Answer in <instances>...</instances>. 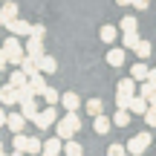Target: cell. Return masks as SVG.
I'll list each match as a JSON object with an SVG mask.
<instances>
[{"mask_svg": "<svg viewBox=\"0 0 156 156\" xmlns=\"http://www.w3.org/2000/svg\"><path fill=\"white\" fill-rule=\"evenodd\" d=\"M81 130V119H78V110H67V116L58 119V136H61L64 142L73 139V136Z\"/></svg>", "mask_w": 156, "mask_h": 156, "instance_id": "cell-1", "label": "cell"}, {"mask_svg": "<svg viewBox=\"0 0 156 156\" xmlns=\"http://www.w3.org/2000/svg\"><path fill=\"white\" fill-rule=\"evenodd\" d=\"M29 153H44V142L32 136V139H29Z\"/></svg>", "mask_w": 156, "mask_h": 156, "instance_id": "cell-31", "label": "cell"}, {"mask_svg": "<svg viewBox=\"0 0 156 156\" xmlns=\"http://www.w3.org/2000/svg\"><path fill=\"white\" fill-rule=\"evenodd\" d=\"M87 113H90V116L104 113V101H101V98H90V101H87Z\"/></svg>", "mask_w": 156, "mask_h": 156, "instance_id": "cell-25", "label": "cell"}, {"mask_svg": "<svg viewBox=\"0 0 156 156\" xmlns=\"http://www.w3.org/2000/svg\"><path fill=\"white\" fill-rule=\"evenodd\" d=\"M32 35H38V38H44V35H46V29L41 26V23H35V26H32Z\"/></svg>", "mask_w": 156, "mask_h": 156, "instance_id": "cell-35", "label": "cell"}, {"mask_svg": "<svg viewBox=\"0 0 156 156\" xmlns=\"http://www.w3.org/2000/svg\"><path fill=\"white\" fill-rule=\"evenodd\" d=\"M44 101H46V104H58V101H61V98H58V90L46 87V90H44Z\"/></svg>", "mask_w": 156, "mask_h": 156, "instance_id": "cell-28", "label": "cell"}, {"mask_svg": "<svg viewBox=\"0 0 156 156\" xmlns=\"http://www.w3.org/2000/svg\"><path fill=\"white\" fill-rule=\"evenodd\" d=\"M124 55H127L124 49H110V52H107V64H110L113 69H119L124 64Z\"/></svg>", "mask_w": 156, "mask_h": 156, "instance_id": "cell-16", "label": "cell"}, {"mask_svg": "<svg viewBox=\"0 0 156 156\" xmlns=\"http://www.w3.org/2000/svg\"><path fill=\"white\" fill-rule=\"evenodd\" d=\"M107 153H110V156H124V153H127V145H119V142H116V145L107 147Z\"/></svg>", "mask_w": 156, "mask_h": 156, "instance_id": "cell-29", "label": "cell"}, {"mask_svg": "<svg viewBox=\"0 0 156 156\" xmlns=\"http://www.w3.org/2000/svg\"><path fill=\"white\" fill-rule=\"evenodd\" d=\"M61 104L67 107V110H78V107H81V98H78L75 93H64L61 95Z\"/></svg>", "mask_w": 156, "mask_h": 156, "instance_id": "cell-23", "label": "cell"}, {"mask_svg": "<svg viewBox=\"0 0 156 156\" xmlns=\"http://www.w3.org/2000/svg\"><path fill=\"white\" fill-rule=\"evenodd\" d=\"M26 122H29V119L23 116V113H12V116H9V122H6V127H9L12 133H23Z\"/></svg>", "mask_w": 156, "mask_h": 156, "instance_id": "cell-8", "label": "cell"}, {"mask_svg": "<svg viewBox=\"0 0 156 156\" xmlns=\"http://www.w3.org/2000/svg\"><path fill=\"white\" fill-rule=\"evenodd\" d=\"M3 107H6V104H0V127H6V122H9V113H6Z\"/></svg>", "mask_w": 156, "mask_h": 156, "instance_id": "cell-34", "label": "cell"}, {"mask_svg": "<svg viewBox=\"0 0 156 156\" xmlns=\"http://www.w3.org/2000/svg\"><path fill=\"white\" fill-rule=\"evenodd\" d=\"M3 49L9 52V64H12V67H20V64H23V58H26V46H20L17 35H9V38L3 41Z\"/></svg>", "mask_w": 156, "mask_h": 156, "instance_id": "cell-2", "label": "cell"}, {"mask_svg": "<svg viewBox=\"0 0 156 156\" xmlns=\"http://www.w3.org/2000/svg\"><path fill=\"white\" fill-rule=\"evenodd\" d=\"M151 81H153V84H156V67H153V69H151Z\"/></svg>", "mask_w": 156, "mask_h": 156, "instance_id": "cell-38", "label": "cell"}, {"mask_svg": "<svg viewBox=\"0 0 156 156\" xmlns=\"http://www.w3.org/2000/svg\"><path fill=\"white\" fill-rule=\"evenodd\" d=\"M119 6H133V0H116Z\"/></svg>", "mask_w": 156, "mask_h": 156, "instance_id": "cell-36", "label": "cell"}, {"mask_svg": "<svg viewBox=\"0 0 156 156\" xmlns=\"http://www.w3.org/2000/svg\"><path fill=\"white\" fill-rule=\"evenodd\" d=\"M147 6H151V0H133V9H139V12H145Z\"/></svg>", "mask_w": 156, "mask_h": 156, "instance_id": "cell-33", "label": "cell"}, {"mask_svg": "<svg viewBox=\"0 0 156 156\" xmlns=\"http://www.w3.org/2000/svg\"><path fill=\"white\" fill-rule=\"evenodd\" d=\"M35 124H38V130H49L52 124H58V113H55V104H49L46 110L38 113V119H35Z\"/></svg>", "mask_w": 156, "mask_h": 156, "instance_id": "cell-4", "label": "cell"}, {"mask_svg": "<svg viewBox=\"0 0 156 156\" xmlns=\"http://www.w3.org/2000/svg\"><path fill=\"white\" fill-rule=\"evenodd\" d=\"M6 67H9V52L0 46V69H6Z\"/></svg>", "mask_w": 156, "mask_h": 156, "instance_id": "cell-32", "label": "cell"}, {"mask_svg": "<svg viewBox=\"0 0 156 156\" xmlns=\"http://www.w3.org/2000/svg\"><path fill=\"white\" fill-rule=\"evenodd\" d=\"M64 153H69V156H81V153H84V147L78 145V142L67 139V142H64Z\"/></svg>", "mask_w": 156, "mask_h": 156, "instance_id": "cell-26", "label": "cell"}, {"mask_svg": "<svg viewBox=\"0 0 156 156\" xmlns=\"http://www.w3.org/2000/svg\"><path fill=\"white\" fill-rule=\"evenodd\" d=\"M119 29H122V32H139V20H136L133 15H124L122 23H119Z\"/></svg>", "mask_w": 156, "mask_h": 156, "instance_id": "cell-21", "label": "cell"}, {"mask_svg": "<svg viewBox=\"0 0 156 156\" xmlns=\"http://www.w3.org/2000/svg\"><path fill=\"white\" fill-rule=\"evenodd\" d=\"M0 26H6V20H3V12H0Z\"/></svg>", "mask_w": 156, "mask_h": 156, "instance_id": "cell-39", "label": "cell"}, {"mask_svg": "<svg viewBox=\"0 0 156 156\" xmlns=\"http://www.w3.org/2000/svg\"><path fill=\"white\" fill-rule=\"evenodd\" d=\"M139 32H122V44H124V49H136L139 46Z\"/></svg>", "mask_w": 156, "mask_h": 156, "instance_id": "cell-22", "label": "cell"}, {"mask_svg": "<svg viewBox=\"0 0 156 156\" xmlns=\"http://www.w3.org/2000/svg\"><path fill=\"white\" fill-rule=\"evenodd\" d=\"M136 55L139 58H151V52H153V46H151V41H139V46H136Z\"/></svg>", "mask_w": 156, "mask_h": 156, "instance_id": "cell-27", "label": "cell"}, {"mask_svg": "<svg viewBox=\"0 0 156 156\" xmlns=\"http://www.w3.org/2000/svg\"><path fill=\"white\" fill-rule=\"evenodd\" d=\"M147 147H151V133H139V136H133V139L127 142V153H133V156H142L147 151Z\"/></svg>", "mask_w": 156, "mask_h": 156, "instance_id": "cell-3", "label": "cell"}, {"mask_svg": "<svg viewBox=\"0 0 156 156\" xmlns=\"http://www.w3.org/2000/svg\"><path fill=\"white\" fill-rule=\"evenodd\" d=\"M147 101H151V104L156 107V90H153V95H151V98H147Z\"/></svg>", "mask_w": 156, "mask_h": 156, "instance_id": "cell-37", "label": "cell"}, {"mask_svg": "<svg viewBox=\"0 0 156 156\" xmlns=\"http://www.w3.org/2000/svg\"><path fill=\"white\" fill-rule=\"evenodd\" d=\"M12 151L15 153H29V139L23 133H15V142H12Z\"/></svg>", "mask_w": 156, "mask_h": 156, "instance_id": "cell-20", "label": "cell"}, {"mask_svg": "<svg viewBox=\"0 0 156 156\" xmlns=\"http://www.w3.org/2000/svg\"><path fill=\"white\" fill-rule=\"evenodd\" d=\"M0 12H3V20L6 23H12L17 17V12H20V6L15 3V0H3V6H0Z\"/></svg>", "mask_w": 156, "mask_h": 156, "instance_id": "cell-12", "label": "cell"}, {"mask_svg": "<svg viewBox=\"0 0 156 156\" xmlns=\"http://www.w3.org/2000/svg\"><path fill=\"white\" fill-rule=\"evenodd\" d=\"M20 113L29 119V122H35L41 110H38V104H35V98H32V101H20Z\"/></svg>", "mask_w": 156, "mask_h": 156, "instance_id": "cell-17", "label": "cell"}, {"mask_svg": "<svg viewBox=\"0 0 156 156\" xmlns=\"http://www.w3.org/2000/svg\"><path fill=\"white\" fill-rule=\"evenodd\" d=\"M38 67H41V73L52 75V73L58 69V64H55V58H52V55H46V52H44V55H41V61H38Z\"/></svg>", "mask_w": 156, "mask_h": 156, "instance_id": "cell-15", "label": "cell"}, {"mask_svg": "<svg viewBox=\"0 0 156 156\" xmlns=\"http://www.w3.org/2000/svg\"><path fill=\"white\" fill-rule=\"evenodd\" d=\"M98 35H101V41H104V44H113V41H116V35H119V29H116V26H110V23H104Z\"/></svg>", "mask_w": 156, "mask_h": 156, "instance_id": "cell-24", "label": "cell"}, {"mask_svg": "<svg viewBox=\"0 0 156 156\" xmlns=\"http://www.w3.org/2000/svg\"><path fill=\"white\" fill-rule=\"evenodd\" d=\"M130 75H133L136 81H147V78H151V67L145 64V58H142V61H136L133 67H130Z\"/></svg>", "mask_w": 156, "mask_h": 156, "instance_id": "cell-9", "label": "cell"}, {"mask_svg": "<svg viewBox=\"0 0 156 156\" xmlns=\"http://www.w3.org/2000/svg\"><path fill=\"white\" fill-rule=\"evenodd\" d=\"M44 75H46V73H41V69L29 75V87H32L38 95H44V90H46V81H44Z\"/></svg>", "mask_w": 156, "mask_h": 156, "instance_id": "cell-14", "label": "cell"}, {"mask_svg": "<svg viewBox=\"0 0 156 156\" xmlns=\"http://www.w3.org/2000/svg\"><path fill=\"white\" fill-rule=\"evenodd\" d=\"M6 29H9L12 35H17V38H26V35H32V23L20 20V17H15L12 23H6Z\"/></svg>", "mask_w": 156, "mask_h": 156, "instance_id": "cell-6", "label": "cell"}, {"mask_svg": "<svg viewBox=\"0 0 156 156\" xmlns=\"http://www.w3.org/2000/svg\"><path fill=\"white\" fill-rule=\"evenodd\" d=\"M0 104L12 107V104H20V95H17L15 84H0Z\"/></svg>", "mask_w": 156, "mask_h": 156, "instance_id": "cell-5", "label": "cell"}, {"mask_svg": "<svg viewBox=\"0 0 156 156\" xmlns=\"http://www.w3.org/2000/svg\"><path fill=\"white\" fill-rule=\"evenodd\" d=\"M116 93L136 95V78H133V75H130V78H122V81H119V87H116Z\"/></svg>", "mask_w": 156, "mask_h": 156, "instance_id": "cell-18", "label": "cell"}, {"mask_svg": "<svg viewBox=\"0 0 156 156\" xmlns=\"http://www.w3.org/2000/svg\"><path fill=\"white\" fill-rule=\"evenodd\" d=\"M147 107H151V104H147V98H145L142 93L130 98V113H133V116H145V110H147Z\"/></svg>", "mask_w": 156, "mask_h": 156, "instance_id": "cell-11", "label": "cell"}, {"mask_svg": "<svg viewBox=\"0 0 156 156\" xmlns=\"http://www.w3.org/2000/svg\"><path fill=\"white\" fill-rule=\"evenodd\" d=\"M3 151H6V147H3V142H0V153H3Z\"/></svg>", "mask_w": 156, "mask_h": 156, "instance_id": "cell-40", "label": "cell"}, {"mask_svg": "<svg viewBox=\"0 0 156 156\" xmlns=\"http://www.w3.org/2000/svg\"><path fill=\"white\" fill-rule=\"evenodd\" d=\"M110 127H113V119H107L104 113H98V116H93V130H95L98 136L110 133Z\"/></svg>", "mask_w": 156, "mask_h": 156, "instance_id": "cell-7", "label": "cell"}, {"mask_svg": "<svg viewBox=\"0 0 156 156\" xmlns=\"http://www.w3.org/2000/svg\"><path fill=\"white\" fill-rule=\"evenodd\" d=\"M61 151H64V139H61V136H52V139L44 142V153L46 156H58Z\"/></svg>", "mask_w": 156, "mask_h": 156, "instance_id": "cell-10", "label": "cell"}, {"mask_svg": "<svg viewBox=\"0 0 156 156\" xmlns=\"http://www.w3.org/2000/svg\"><path fill=\"white\" fill-rule=\"evenodd\" d=\"M130 116H133L130 110L119 107V110H116V116H113V124H116V127H127V124H130Z\"/></svg>", "mask_w": 156, "mask_h": 156, "instance_id": "cell-19", "label": "cell"}, {"mask_svg": "<svg viewBox=\"0 0 156 156\" xmlns=\"http://www.w3.org/2000/svg\"><path fill=\"white\" fill-rule=\"evenodd\" d=\"M145 124H151V127H156V107H153V104H151V107L145 110Z\"/></svg>", "mask_w": 156, "mask_h": 156, "instance_id": "cell-30", "label": "cell"}, {"mask_svg": "<svg viewBox=\"0 0 156 156\" xmlns=\"http://www.w3.org/2000/svg\"><path fill=\"white\" fill-rule=\"evenodd\" d=\"M26 52L29 55H44V38H38V35H29V41H26Z\"/></svg>", "mask_w": 156, "mask_h": 156, "instance_id": "cell-13", "label": "cell"}]
</instances>
